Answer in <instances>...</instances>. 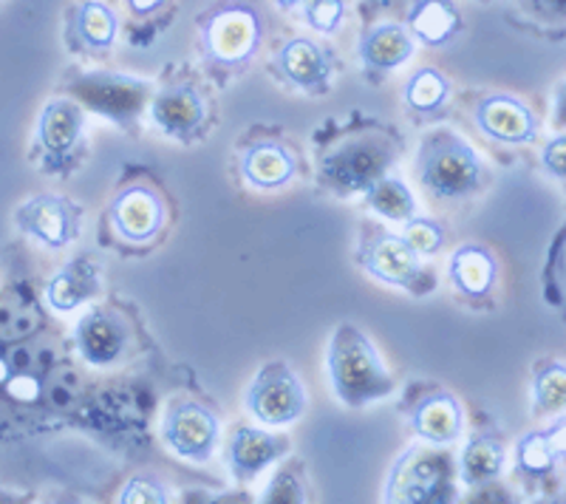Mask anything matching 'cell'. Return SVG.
Here are the masks:
<instances>
[{
  "instance_id": "obj_1",
  "label": "cell",
  "mask_w": 566,
  "mask_h": 504,
  "mask_svg": "<svg viewBox=\"0 0 566 504\" xmlns=\"http://www.w3.org/2000/svg\"><path fill=\"white\" fill-rule=\"evenodd\" d=\"M328 371L335 391L346 406L360 408L391 395L394 380L363 332L343 324L328 346Z\"/></svg>"
},
{
  "instance_id": "obj_2",
  "label": "cell",
  "mask_w": 566,
  "mask_h": 504,
  "mask_svg": "<svg viewBox=\"0 0 566 504\" xmlns=\"http://www.w3.org/2000/svg\"><path fill=\"white\" fill-rule=\"evenodd\" d=\"M419 179L439 199H464L479 188L482 165L457 134H433L419 148Z\"/></svg>"
},
{
  "instance_id": "obj_3",
  "label": "cell",
  "mask_w": 566,
  "mask_h": 504,
  "mask_svg": "<svg viewBox=\"0 0 566 504\" xmlns=\"http://www.w3.org/2000/svg\"><path fill=\"white\" fill-rule=\"evenodd\" d=\"M453 496L451 462L444 453L408 448L394 465L386 485L388 502H448Z\"/></svg>"
},
{
  "instance_id": "obj_4",
  "label": "cell",
  "mask_w": 566,
  "mask_h": 504,
  "mask_svg": "<svg viewBox=\"0 0 566 504\" xmlns=\"http://www.w3.org/2000/svg\"><path fill=\"white\" fill-rule=\"evenodd\" d=\"M261 40V20L255 9L232 3L212 14L205 27V49L212 60L224 65H241L255 54Z\"/></svg>"
},
{
  "instance_id": "obj_5",
  "label": "cell",
  "mask_w": 566,
  "mask_h": 504,
  "mask_svg": "<svg viewBox=\"0 0 566 504\" xmlns=\"http://www.w3.org/2000/svg\"><path fill=\"white\" fill-rule=\"evenodd\" d=\"M247 402L252 414L266 426H286L303 414L306 395H303L301 380L283 363H272L255 377Z\"/></svg>"
},
{
  "instance_id": "obj_6",
  "label": "cell",
  "mask_w": 566,
  "mask_h": 504,
  "mask_svg": "<svg viewBox=\"0 0 566 504\" xmlns=\"http://www.w3.org/2000/svg\"><path fill=\"white\" fill-rule=\"evenodd\" d=\"M391 165V148L382 139H357L343 145L323 162V179L340 193L366 190L374 179L386 176Z\"/></svg>"
},
{
  "instance_id": "obj_7",
  "label": "cell",
  "mask_w": 566,
  "mask_h": 504,
  "mask_svg": "<svg viewBox=\"0 0 566 504\" xmlns=\"http://www.w3.org/2000/svg\"><path fill=\"white\" fill-rule=\"evenodd\" d=\"M219 440V420L196 402L174 406L165 417V442L185 460L205 462Z\"/></svg>"
},
{
  "instance_id": "obj_8",
  "label": "cell",
  "mask_w": 566,
  "mask_h": 504,
  "mask_svg": "<svg viewBox=\"0 0 566 504\" xmlns=\"http://www.w3.org/2000/svg\"><path fill=\"white\" fill-rule=\"evenodd\" d=\"M14 221L23 233L34 235L54 250L65 246L77 235V208L57 196H38V199L27 201L14 213Z\"/></svg>"
},
{
  "instance_id": "obj_9",
  "label": "cell",
  "mask_w": 566,
  "mask_h": 504,
  "mask_svg": "<svg viewBox=\"0 0 566 504\" xmlns=\"http://www.w3.org/2000/svg\"><path fill=\"white\" fill-rule=\"evenodd\" d=\"M360 264L386 284L408 286L419 279V252L399 235H377L360 252Z\"/></svg>"
},
{
  "instance_id": "obj_10",
  "label": "cell",
  "mask_w": 566,
  "mask_h": 504,
  "mask_svg": "<svg viewBox=\"0 0 566 504\" xmlns=\"http://www.w3.org/2000/svg\"><path fill=\"white\" fill-rule=\"evenodd\" d=\"M479 128L488 136L507 145L530 143L535 136V117L524 103L513 97H488L476 111Z\"/></svg>"
},
{
  "instance_id": "obj_11",
  "label": "cell",
  "mask_w": 566,
  "mask_h": 504,
  "mask_svg": "<svg viewBox=\"0 0 566 504\" xmlns=\"http://www.w3.org/2000/svg\"><path fill=\"white\" fill-rule=\"evenodd\" d=\"M74 340H77V349L85 360L94 363V366H108L123 355L128 332L116 315L94 309L77 324Z\"/></svg>"
},
{
  "instance_id": "obj_12",
  "label": "cell",
  "mask_w": 566,
  "mask_h": 504,
  "mask_svg": "<svg viewBox=\"0 0 566 504\" xmlns=\"http://www.w3.org/2000/svg\"><path fill=\"white\" fill-rule=\"evenodd\" d=\"M111 216H114L119 235H125L128 241L154 239L159 233L161 221H165L161 201L148 188H130L123 196H116Z\"/></svg>"
},
{
  "instance_id": "obj_13",
  "label": "cell",
  "mask_w": 566,
  "mask_h": 504,
  "mask_svg": "<svg viewBox=\"0 0 566 504\" xmlns=\"http://www.w3.org/2000/svg\"><path fill=\"white\" fill-rule=\"evenodd\" d=\"M150 117L168 136L185 139V136L196 134L199 125L205 123V99L193 88L161 91L154 105H150Z\"/></svg>"
},
{
  "instance_id": "obj_14",
  "label": "cell",
  "mask_w": 566,
  "mask_h": 504,
  "mask_svg": "<svg viewBox=\"0 0 566 504\" xmlns=\"http://www.w3.org/2000/svg\"><path fill=\"white\" fill-rule=\"evenodd\" d=\"M281 451L283 442L272 433L255 431V428H239L232 433L230 448H227V462H230V471L235 479H252L266 465H272Z\"/></svg>"
},
{
  "instance_id": "obj_15",
  "label": "cell",
  "mask_w": 566,
  "mask_h": 504,
  "mask_svg": "<svg viewBox=\"0 0 566 504\" xmlns=\"http://www.w3.org/2000/svg\"><path fill=\"white\" fill-rule=\"evenodd\" d=\"M277 72L290 83L301 85V88H323L328 77V60L323 49H317L312 40L297 38L283 45L277 54Z\"/></svg>"
},
{
  "instance_id": "obj_16",
  "label": "cell",
  "mask_w": 566,
  "mask_h": 504,
  "mask_svg": "<svg viewBox=\"0 0 566 504\" xmlns=\"http://www.w3.org/2000/svg\"><path fill=\"white\" fill-rule=\"evenodd\" d=\"M411 426L424 440L448 445L462 431V408L451 395H433L413 408Z\"/></svg>"
},
{
  "instance_id": "obj_17",
  "label": "cell",
  "mask_w": 566,
  "mask_h": 504,
  "mask_svg": "<svg viewBox=\"0 0 566 504\" xmlns=\"http://www.w3.org/2000/svg\"><path fill=\"white\" fill-rule=\"evenodd\" d=\"M413 54V38L408 34L406 27L399 23H382V27L371 29V32L363 38L360 45V57L368 69H380V72H388V69H397L406 60H411Z\"/></svg>"
},
{
  "instance_id": "obj_18",
  "label": "cell",
  "mask_w": 566,
  "mask_h": 504,
  "mask_svg": "<svg viewBox=\"0 0 566 504\" xmlns=\"http://www.w3.org/2000/svg\"><path fill=\"white\" fill-rule=\"evenodd\" d=\"M80 130H83V111L74 103H69V99H57V103L45 105V111L40 114L38 136L43 150H49V154H69L80 139Z\"/></svg>"
},
{
  "instance_id": "obj_19",
  "label": "cell",
  "mask_w": 566,
  "mask_h": 504,
  "mask_svg": "<svg viewBox=\"0 0 566 504\" xmlns=\"http://www.w3.org/2000/svg\"><path fill=\"white\" fill-rule=\"evenodd\" d=\"M244 176L258 185V188H277L283 181H290L295 174V159L283 145L277 143H261L252 145L244 154Z\"/></svg>"
},
{
  "instance_id": "obj_20",
  "label": "cell",
  "mask_w": 566,
  "mask_h": 504,
  "mask_svg": "<svg viewBox=\"0 0 566 504\" xmlns=\"http://www.w3.org/2000/svg\"><path fill=\"white\" fill-rule=\"evenodd\" d=\"M451 281L459 292L470 297H482L495 284V261L482 246H462L453 252Z\"/></svg>"
},
{
  "instance_id": "obj_21",
  "label": "cell",
  "mask_w": 566,
  "mask_h": 504,
  "mask_svg": "<svg viewBox=\"0 0 566 504\" xmlns=\"http://www.w3.org/2000/svg\"><path fill=\"white\" fill-rule=\"evenodd\" d=\"M411 32L428 45H444L457 34L459 12L448 0H417L408 12Z\"/></svg>"
},
{
  "instance_id": "obj_22",
  "label": "cell",
  "mask_w": 566,
  "mask_h": 504,
  "mask_svg": "<svg viewBox=\"0 0 566 504\" xmlns=\"http://www.w3.org/2000/svg\"><path fill=\"white\" fill-rule=\"evenodd\" d=\"M94 292H97L94 266L85 264V261H74L49 284V304L57 312H71L77 309L83 301H88Z\"/></svg>"
},
{
  "instance_id": "obj_23",
  "label": "cell",
  "mask_w": 566,
  "mask_h": 504,
  "mask_svg": "<svg viewBox=\"0 0 566 504\" xmlns=\"http://www.w3.org/2000/svg\"><path fill=\"white\" fill-rule=\"evenodd\" d=\"M564 422L553 428V431H535L527 433L522 442H518V468L524 473H547L553 471L555 460L564 453Z\"/></svg>"
},
{
  "instance_id": "obj_24",
  "label": "cell",
  "mask_w": 566,
  "mask_h": 504,
  "mask_svg": "<svg viewBox=\"0 0 566 504\" xmlns=\"http://www.w3.org/2000/svg\"><path fill=\"white\" fill-rule=\"evenodd\" d=\"M504 465V448L493 437H479L470 440L462 451V476L468 485H484L499 476Z\"/></svg>"
},
{
  "instance_id": "obj_25",
  "label": "cell",
  "mask_w": 566,
  "mask_h": 504,
  "mask_svg": "<svg viewBox=\"0 0 566 504\" xmlns=\"http://www.w3.org/2000/svg\"><path fill=\"white\" fill-rule=\"evenodd\" d=\"M366 201L374 213H380L382 219L391 221H408L413 216V210H417L411 190L402 181L386 179V176H380V179H374L368 185Z\"/></svg>"
},
{
  "instance_id": "obj_26",
  "label": "cell",
  "mask_w": 566,
  "mask_h": 504,
  "mask_svg": "<svg viewBox=\"0 0 566 504\" xmlns=\"http://www.w3.org/2000/svg\"><path fill=\"white\" fill-rule=\"evenodd\" d=\"M74 34H77L85 45L105 49V45L114 43L116 38L114 12H111L108 7H103V3H97V0L80 3L77 12H74Z\"/></svg>"
},
{
  "instance_id": "obj_27",
  "label": "cell",
  "mask_w": 566,
  "mask_h": 504,
  "mask_svg": "<svg viewBox=\"0 0 566 504\" xmlns=\"http://www.w3.org/2000/svg\"><path fill=\"white\" fill-rule=\"evenodd\" d=\"M448 80L442 77L439 72H433V69H422V72H417L411 77V83L406 85V103L411 105L413 111H422V114H428V111H437L439 105L448 99Z\"/></svg>"
},
{
  "instance_id": "obj_28",
  "label": "cell",
  "mask_w": 566,
  "mask_h": 504,
  "mask_svg": "<svg viewBox=\"0 0 566 504\" xmlns=\"http://www.w3.org/2000/svg\"><path fill=\"white\" fill-rule=\"evenodd\" d=\"M566 406V369L560 363H549L535 377V408L538 411H560Z\"/></svg>"
},
{
  "instance_id": "obj_29",
  "label": "cell",
  "mask_w": 566,
  "mask_h": 504,
  "mask_svg": "<svg viewBox=\"0 0 566 504\" xmlns=\"http://www.w3.org/2000/svg\"><path fill=\"white\" fill-rule=\"evenodd\" d=\"M303 12H306L312 29L332 34L343 20V0H306Z\"/></svg>"
},
{
  "instance_id": "obj_30",
  "label": "cell",
  "mask_w": 566,
  "mask_h": 504,
  "mask_svg": "<svg viewBox=\"0 0 566 504\" xmlns=\"http://www.w3.org/2000/svg\"><path fill=\"white\" fill-rule=\"evenodd\" d=\"M406 241L413 246L417 252H424V255H431L442 246V230H439L437 221L431 219H408L406 221Z\"/></svg>"
},
{
  "instance_id": "obj_31",
  "label": "cell",
  "mask_w": 566,
  "mask_h": 504,
  "mask_svg": "<svg viewBox=\"0 0 566 504\" xmlns=\"http://www.w3.org/2000/svg\"><path fill=\"white\" fill-rule=\"evenodd\" d=\"M123 504H161L168 502L165 498V487L150 476H136L130 479L128 485H125L123 496H119Z\"/></svg>"
},
{
  "instance_id": "obj_32",
  "label": "cell",
  "mask_w": 566,
  "mask_h": 504,
  "mask_svg": "<svg viewBox=\"0 0 566 504\" xmlns=\"http://www.w3.org/2000/svg\"><path fill=\"white\" fill-rule=\"evenodd\" d=\"M266 502H303V491L295 482V476L281 473V476L272 482L270 493H266Z\"/></svg>"
},
{
  "instance_id": "obj_33",
  "label": "cell",
  "mask_w": 566,
  "mask_h": 504,
  "mask_svg": "<svg viewBox=\"0 0 566 504\" xmlns=\"http://www.w3.org/2000/svg\"><path fill=\"white\" fill-rule=\"evenodd\" d=\"M544 168L555 176V179H564L566 176V136H555L553 143L544 150Z\"/></svg>"
},
{
  "instance_id": "obj_34",
  "label": "cell",
  "mask_w": 566,
  "mask_h": 504,
  "mask_svg": "<svg viewBox=\"0 0 566 504\" xmlns=\"http://www.w3.org/2000/svg\"><path fill=\"white\" fill-rule=\"evenodd\" d=\"M165 0H128V7L134 9L136 14H148L154 12V9H159Z\"/></svg>"
},
{
  "instance_id": "obj_35",
  "label": "cell",
  "mask_w": 566,
  "mask_h": 504,
  "mask_svg": "<svg viewBox=\"0 0 566 504\" xmlns=\"http://www.w3.org/2000/svg\"><path fill=\"white\" fill-rule=\"evenodd\" d=\"M538 3L547 9V12H564L566 0H538Z\"/></svg>"
},
{
  "instance_id": "obj_36",
  "label": "cell",
  "mask_w": 566,
  "mask_h": 504,
  "mask_svg": "<svg viewBox=\"0 0 566 504\" xmlns=\"http://www.w3.org/2000/svg\"><path fill=\"white\" fill-rule=\"evenodd\" d=\"M277 3H281L283 9H292V7H297V3H303V0H277Z\"/></svg>"
}]
</instances>
